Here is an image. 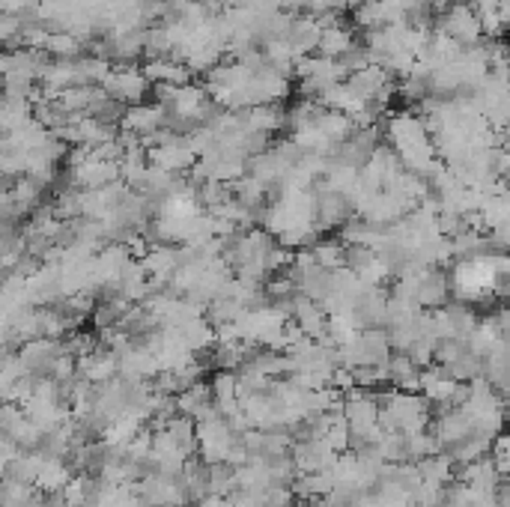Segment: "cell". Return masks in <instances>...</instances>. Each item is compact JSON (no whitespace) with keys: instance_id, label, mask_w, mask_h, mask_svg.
Wrapping results in <instances>:
<instances>
[{"instance_id":"d6986e66","label":"cell","mask_w":510,"mask_h":507,"mask_svg":"<svg viewBox=\"0 0 510 507\" xmlns=\"http://www.w3.org/2000/svg\"><path fill=\"white\" fill-rule=\"evenodd\" d=\"M206 480H209V493L215 495L236 493V469L227 466V462H212V466H206Z\"/></svg>"},{"instance_id":"ffe728a7","label":"cell","mask_w":510,"mask_h":507,"mask_svg":"<svg viewBox=\"0 0 510 507\" xmlns=\"http://www.w3.org/2000/svg\"><path fill=\"white\" fill-rule=\"evenodd\" d=\"M480 364H483V359H478V355L469 350H463V355L447 368V373H451L456 382H469L474 376H480Z\"/></svg>"},{"instance_id":"5b68a950","label":"cell","mask_w":510,"mask_h":507,"mask_svg":"<svg viewBox=\"0 0 510 507\" xmlns=\"http://www.w3.org/2000/svg\"><path fill=\"white\" fill-rule=\"evenodd\" d=\"M290 319L295 325H299V332L304 337H310V341H322L326 337V323H328V314L322 310L319 301H313L308 296H299L295 292L293 296V310H290Z\"/></svg>"},{"instance_id":"277c9868","label":"cell","mask_w":510,"mask_h":507,"mask_svg":"<svg viewBox=\"0 0 510 507\" xmlns=\"http://www.w3.org/2000/svg\"><path fill=\"white\" fill-rule=\"evenodd\" d=\"M147 162L152 167H161V171H167V173H188L194 167L197 162V156L188 149L185 144V135H179L174 138L170 144H161V147H152L147 149Z\"/></svg>"},{"instance_id":"9a60e30c","label":"cell","mask_w":510,"mask_h":507,"mask_svg":"<svg viewBox=\"0 0 510 507\" xmlns=\"http://www.w3.org/2000/svg\"><path fill=\"white\" fill-rule=\"evenodd\" d=\"M176 332H179V341L185 343V350L191 355H203L215 346V328L206 323V317L188 319V323L179 325Z\"/></svg>"},{"instance_id":"30bf717a","label":"cell","mask_w":510,"mask_h":507,"mask_svg":"<svg viewBox=\"0 0 510 507\" xmlns=\"http://www.w3.org/2000/svg\"><path fill=\"white\" fill-rule=\"evenodd\" d=\"M116 373H120V364H116V355L107 352L98 346L96 352L78 359V376L87 379L89 385H102V382H111Z\"/></svg>"},{"instance_id":"2e32d148","label":"cell","mask_w":510,"mask_h":507,"mask_svg":"<svg viewBox=\"0 0 510 507\" xmlns=\"http://www.w3.org/2000/svg\"><path fill=\"white\" fill-rule=\"evenodd\" d=\"M313 126L319 129V135L328 140V144H344V140L353 138L355 131V123L346 117V114L340 111H326L322 108L317 114V120H313Z\"/></svg>"},{"instance_id":"ba28073f","label":"cell","mask_w":510,"mask_h":507,"mask_svg":"<svg viewBox=\"0 0 510 507\" xmlns=\"http://www.w3.org/2000/svg\"><path fill=\"white\" fill-rule=\"evenodd\" d=\"M385 373H388V385L394 391L421 394V370L412 364L406 352H391L388 361H385Z\"/></svg>"},{"instance_id":"8fae6325","label":"cell","mask_w":510,"mask_h":507,"mask_svg":"<svg viewBox=\"0 0 510 507\" xmlns=\"http://www.w3.org/2000/svg\"><path fill=\"white\" fill-rule=\"evenodd\" d=\"M358 42V33L353 24H335V28H322L319 33V42H317V57H326V60H340Z\"/></svg>"},{"instance_id":"6da1fadb","label":"cell","mask_w":510,"mask_h":507,"mask_svg":"<svg viewBox=\"0 0 510 507\" xmlns=\"http://www.w3.org/2000/svg\"><path fill=\"white\" fill-rule=\"evenodd\" d=\"M436 28L442 30L445 37H451L460 48L478 46V42L483 39L478 15H474V10L465 4V0H454V4L436 19Z\"/></svg>"},{"instance_id":"7c38bea8","label":"cell","mask_w":510,"mask_h":507,"mask_svg":"<svg viewBox=\"0 0 510 507\" xmlns=\"http://www.w3.org/2000/svg\"><path fill=\"white\" fill-rule=\"evenodd\" d=\"M242 120H245V131H259L268 138L286 129V111H281V105H254L242 111Z\"/></svg>"},{"instance_id":"3957f363","label":"cell","mask_w":510,"mask_h":507,"mask_svg":"<svg viewBox=\"0 0 510 507\" xmlns=\"http://www.w3.org/2000/svg\"><path fill=\"white\" fill-rule=\"evenodd\" d=\"M167 123V111L161 108L158 102H138V105H129L120 117V131L125 135H134V138H143L149 131L161 129Z\"/></svg>"},{"instance_id":"5bb4252c","label":"cell","mask_w":510,"mask_h":507,"mask_svg":"<svg viewBox=\"0 0 510 507\" xmlns=\"http://www.w3.org/2000/svg\"><path fill=\"white\" fill-rule=\"evenodd\" d=\"M489 435H483V433H469V435H463L460 442H454V444H447L445 453L454 460V466H469V462H478L483 457H489Z\"/></svg>"},{"instance_id":"52a82bcc","label":"cell","mask_w":510,"mask_h":507,"mask_svg":"<svg viewBox=\"0 0 510 507\" xmlns=\"http://www.w3.org/2000/svg\"><path fill=\"white\" fill-rule=\"evenodd\" d=\"M143 78L156 87V84H170V87H183V84H191V72H188L185 63L179 60H170V57H149L147 63L140 66Z\"/></svg>"},{"instance_id":"e0dca14e","label":"cell","mask_w":510,"mask_h":507,"mask_svg":"<svg viewBox=\"0 0 510 507\" xmlns=\"http://www.w3.org/2000/svg\"><path fill=\"white\" fill-rule=\"evenodd\" d=\"M310 254L313 260H317V266H322V269L328 272H337L346 266V245L340 242L337 236H317V242L310 245Z\"/></svg>"},{"instance_id":"44dd1931","label":"cell","mask_w":510,"mask_h":507,"mask_svg":"<svg viewBox=\"0 0 510 507\" xmlns=\"http://www.w3.org/2000/svg\"><path fill=\"white\" fill-rule=\"evenodd\" d=\"M433 350H436L433 337H418V341L406 350V355H409L412 364H415L418 370H424V368H429V364H433Z\"/></svg>"},{"instance_id":"7402d4cb","label":"cell","mask_w":510,"mask_h":507,"mask_svg":"<svg viewBox=\"0 0 510 507\" xmlns=\"http://www.w3.org/2000/svg\"><path fill=\"white\" fill-rule=\"evenodd\" d=\"M194 507H233V504H230V495H215V493H209V495H203Z\"/></svg>"},{"instance_id":"8992f818","label":"cell","mask_w":510,"mask_h":507,"mask_svg":"<svg viewBox=\"0 0 510 507\" xmlns=\"http://www.w3.org/2000/svg\"><path fill=\"white\" fill-rule=\"evenodd\" d=\"M451 301V287H447L445 269H424L415 283V305L421 310H436Z\"/></svg>"},{"instance_id":"ac0fdd59","label":"cell","mask_w":510,"mask_h":507,"mask_svg":"<svg viewBox=\"0 0 510 507\" xmlns=\"http://www.w3.org/2000/svg\"><path fill=\"white\" fill-rule=\"evenodd\" d=\"M174 400H176V412H179V415L194 418L203 406L212 403L209 379H200V382H194V385H188L185 391H179Z\"/></svg>"},{"instance_id":"4fadbf2b","label":"cell","mask_w":510,"mask_h":507,"mask_svg":"<svg viewBox=\"0 0 510 507\" xmlns=\"http://www.w3.org/2000/svg\"><path fill=\"white\" fill-rule=\"evenodd\" d=\"M209 391H212V403L218 406L221 418H227L230 412L239 409V382H236V373L233 370H215L212 379H209Z\"/></svg>"},{"instance_id":"7a4b0ae2","label":"cell","mask_w":510,"mask_h":507,"mask_svg":"<svg viewBox=\"0 0 510 507\" xmlns=\"http://www.w3.org/2000/svg\"><path fill=\"white\" fill-rule=\"evenodd\" d=\"M98 87H102L111 99L125 105V108L143 102L152 90V84L143 78V72L138 66H111V72H107V78Z\"/></svg>"},{"instance_id":"9c48e42d","label":"cell","mask_w":510,"mask_h":507,"mask_svg":"<svg viewBox=\"0 0 510 507\" xmlns=\"http://www.w3.org/2000/svg\"><path fill=\"white\" fill-rule=\"evenodd\" d=\"M480 376L487 379L492 391H498L501 397L507 394V376H510V355H507V341H498L492 350L483 355Z\"/></svg>"}]
</instances>
